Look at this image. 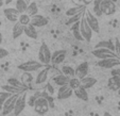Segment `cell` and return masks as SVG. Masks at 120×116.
Wrapping results in <instances>:
<instances>
[{"instance_id": "cell-9", "label": "cell", "mask_w": 120, "mask_h": 116, "mask_svg": "<svg viewBox=\"0 0 120 116\" xmlns=\"http://www.w3.org/2000/svg\"><path fill=\"white\" fill-rule=\"evenodd\" d=\"M26 104H27V99H26V91H23L22 93L19 94L17 100H16L15 103V108H14V114L16 116L20 115L23 112L26 108Z\"/></svg>"}, {"instance_id": "cell-21", "label": "cell", "mask_w": 120, "mask_h": 116, "mask_svg": "<svg viewBox=\"0 0 120 116\" xmlns=\"http://www.w3.org/2000/svg\"><path fill=\"white\" fill-rule=\"evenodd\" d=\"M23 34H26V36L29 37V39H36L37 35H38L35 27H34L32 23H29L28 26H25V33H23Z\"/></svg>"}, {"instance_id": "cell-1", "label": "cell", "mask_w": 120, "mask_h": 116, "mask_svg": "<svg viewBox=\"0 0 120 116\" xmlns=\"http://www.w3.org/2000/svg\"><path fill=\"white\" fill-rule=\"evenodd\" d=\"M50 102L48 100L47 97H44V96H41V97H37L35 102H34V111L36 112L38 115H44L46 114L50 109Z\"/></svg>"}, {"instance_id": "cell-10", "label": "cell", "mask_w": 120, "mask_h": 116, "mask_svg": "<svg viewBox=\"0 0 120 116\" xmlns=\"http://www.w3.org/2000/svg\"><path fill=\"white\" fill-rule=\"evenodd\" d=\"M85 18H86L88 25L90 26V28L93 29V31L96 32V33H99L100 26H99V20H98L97 16H96L91 11H88V10H87L86 13H85Z\"/></svg>"}, {"instance_id": "cell-38", "label": "cell", "mask_w": 120, "mask_h": 116, "mask_svg": "<svg viewBox=\"0 0 120 116\" xmlns=\"http://www.w3.org/2000/svg\"><path fill=\"white\" fill-rule=\"evenodd\" d=\"M8 55H9V51H8L7 49H4V48L0 47V60L7 58Z\"/></svg>"}, {"instance_id": "cell-35", "label": "cell", "mask_w": 120, "mask_h": 116, "mask_svg": "<svg viewBox=\"0 0 120 116\" xmlns=\"http://www.w3.org/2000/svg\"><path fill=\"white\" fill-rule=\"evenodd\" d=\"M82 17H83V12H81V13L77 14V15L71 16V17H69V20L66 23V25H67V26H71L72 23H77V21H80Z\"/></svg>"}, {"instance_id": "cell-22", "label": "cell", "mask_w": 120, "mask_h": 116, "mask_svg": "<svg viewBox=\"0 0 120 116\" xmlns=\"http://www.w3.org/2000/svg\"><path fill=\"white\" fill-rule=\"evenodd\" d=\"M73 94L77 98L81 99L83 101H88V93H87V89H85L84 87L80 86L78 89H73Z\"/></svg>"}, {"instance_id": "cell-37", "label": "cell", "mask_w": 120, "mask_h": 116, "mask_svg": "<svg viewBox=\"0 0 120 116\" xmlns=\"http://www.w3.org/2000/svg\"><path fill=\"white\" fill-rule=\"evenodd\" d=\"M115 52L120 59V41L119 39H115Z\"/></svg>"}, {"instance_id": "cell-8", "label": "cell", "mask_w": 120, "mask_h": 116, "mask_svg": "<svg viewBox=\"0 0 120 116\" xmlns=\"http://www.w3.org/2000/svg\"><path fill=\"white\" fill-rule=\"evenodd\" d=\"M101 10L104 15H113L116 12V2L114 0H101Z\"/></svg>"}, {"instance_id": "cell-16", "label": "cell", "mask_w": 120, "mask_h": 116, "mask_svg": "<svg viewBox=\"0 0 120 116\" xmlns=\"http://www.w3.org/2000/svg\"><path fill=\"white\" fill-rule=\"evenodd\" d=\"M23 33H25V26H23L22 23H20L19 21L14 23L13 29H12V36H13V39H18Z\"/></svg>"}, {"instance_id": "cell-41", "label": "cell", "mask_w": 120, "mask_h": 116, "mask_svg": "<svg viewBox=\"0 0 120 116\" xmlns=\"http://www.w3.org/2000/svg\"><path fill=\"white\" fill-rule=\"evenodd\" d=\"M1 44H2V34L0 33V46H1Z\"/></svg>"}, {"instance_id": "cell-2", "label": "cell", "mask_w": 120, "mask_h": 116, "mask_svg": "<svg viewBox=\"0 0 120 116\" xmlns=\"http://www.w3.org/2000/svg\"><path fill=\"white\" fill-rule=\"evenodd\" d=\"M80 30H81L82 36H83L84 41L89 43L91 41V37H93V29L90 28V26L88 25L86 18H85V15H83V17L80 20Z\"/></svg>"}, {"instance_id": "cell-27", "label": "cell", "mask_w": 120, "mask_h": 116, "mask_svg": "<svg viewBox=\"0 0 120 116\" xmlns=\"http://www.w3.org/2000/svg\"><path fill=\"white\" fill-rule=\"evenodd\" d=\"M1 89H2V91H5V92H9V93L11 94H20L22 93V89H18V87L14 86V85H11V84H4L1 86Z\"/></svg>"}, {"instance_id": "cell-13", "label": "cell", "mask_w": 120, "mask_h": 116, "mask_svg": "<svg viewBox=\"0 0 120 116\" xmlns=\"http://www.w3.org/2000/svg\"><path fill=\"white\" fill-rule=\"evenodd\" d=\"M3 14H4L5 18L11 23H16L18 21L19 17V12L16 10V8H5L3 10Z\"/></svg>"}, {"instance_id": "cell-33", "label": "cell", "mask_w": 120, "mask_h": 116, "mask_svg": "<svg viewBox=\"0 0 120 116\" xmlns=\"http://www.w3.org/2000/svg\"><path fill=\"white\" fill-rule=\"evenodd\" d=\"M18 21L20 23H22L23 26H28L29 23H31V16L28 13H21L19 14Z\"/></svg>"}, {"instance_id": "cell-6", "label": "cell", "mask_w": 120, "mask_h": 116, "mask_svg": "<svg viewBox=\"0 0 120 116\" xmlns=\"http://www.w3.org/2000/svg\"><path fill=\"white\" fill-rule=\"evenodd\" d=\"M97 65L99 66L100 68L113 69L120 65V59L116 57V58H109V59L99 60V61L97 62Z\"/></svg>"}, {"instance_id": "cell-19", "label": "cell", "mask_w": 120, "mask_h": 116, "mask_svg": "<svg viewBox=\"0 0 120 116\" xmlns=\"http://www.w3.org/2000/svg\"><path fill=\"white\" fill-rule=\"evenodd\" d=\"M48 71H49V70H48L47 68H43V69H41V70L38 71L36 78H35V84L41 85V84H43V83H45V82L47 81V79H48Z\"/></svg>"}, {"instance_id": "cell-31", "label": "cell", "mask_w": 120, "mask_h": 116, "mask_svg": "<svg viewBox=\"0 0 120 116\" xmlns=\"http://www.w3.org/2000/svg\"><path fill=\"white\" fill-rule=\"evenodd\" d=\"M26 13H28L30 16H34L36 15V14H38V7H37L36 2H31L29 3V5H28V9H27V12Z\"/></svg>"}, {"instance_id": "cell-30", "label": "cell", "mask_w": 120, "mask_h": 116, "mask_svg": "<svg viewBox=\"0 0 120 116\" xmlns=\"http://www.w3.org/2000/svg\"><path fill=\"white\" fill-rule=\"evenodd\" d=\"M100 1H101V0H94V4H93V13L95 14L97 17H101V16L103 15Z\"/></svg>"}, {"instance_id": "cell-4", "label": "cell", "mask_w": 120, "mask_h": 116, "mask_svg": "<svg viewBox=\"0 0 120 116\" xmlns=\"http://www.w3.org/2000/svg\"><path fill=\"white\" fill-rule=\"evenodd\" d=\"M44 64L37 61H28L25 63H21L18 65V69L21 71H29V73H33V71H38L44 68Z\"/></svg>"}, {"instance_id": "cell-39", "label": "cell", "mask_w": 120, "mask_h": 116, "mask_svg": "<svg viewBox=\"0 0 120 116\" xmlns=\"http://www.w3.org/2000/svg\"><path fill=\"white\" fill-rule=\"evenodd\" d=\"M112 76H120V68H113L111 69Z\"/></svg>"}, {"instance_id": "cell-32", "label": "cell", "mask_w": 120, "mask_h": 116, "mask_svg": "<svg viewBox=\"0 0 120 116\" xmlns=\"http://www.w3.org/2000/svg\"><path fill=\"white\" fill-rule=\"evenodd\" d=\"M21 81L25 83L26 85H30L32 82L34 81V77L32 76V73H29V71H25L21 76Z\"/></svg>"}, {"instance_id": "cell-23", "label": "cell", "mask_w": 120, "mask_h": 116, "mask_svg": "<svg viewBox=\"0 0 120 116\" xmlns=\"http://www.w3.org/2000/svg\"><path fill=\"white\" fill-rule=\"evenodd\" d=\"M70 30L72 32V34L75 39H78V41H84L83 36H82V33H81V30H80V21L72 23L70 26Z\"/></svg>"}, {"instance_id": "cell-15", "label": "cell", "mask_w": 120, "mask_h": 116, "mask_svg": "<svg viewBox=\"0 0 120 116\" xmlns=\"http://www.w3.org/2000/svg\"><path fill=\"white\" fill-rule=\"evenodd\" d=\"M89 71V65L87 62H83V63L79 64L75 68V77H78L79 79H83L88 75Z\"/></svg>"}, {"instance_id": "cell-14", "label": "cell", "mask_w": 120, "mask_h": 116, "mask_svg": "<svg viewBox=\"0 0 120 116\" xmlns=\"http://www.w3.org/2000/svg\"><path fill=\"white\" fill-rule=\"evenodd\" d=\"M49 20H48L47 17L43 15H39V14H36L31 17V23L34 26L35 28H41V27H45V26L48 25Z\"/></svg>"}, {"instance_id": "cell-25", "label": "cell", "mask_w": 120, "mask_h": 116, "mask_svg": "<svg viewBox=\"0 0 120 116\" xmlns=\"http://www.w3.org/2000/svg\"><path fill=\"white\" fill-rule=\"evenodd\" d=\"M85 11V5H77V7H73V8H70L66 11V15L68 17H71L73 15H77V14L81 13V12H84Z\"/></svg>"}, {"instance_id": "cell-12", "label": "cell", "mask_w": 120, "mask_h": 116, "mask_svg": "<svg viewBox=\"0 0 120 116\" xmlns=\"http://www.w3.org/2000/svg\"><path fill=\"white\" fill-rule=\"evenodd\" d=\"M67 55V50L65 49H60V50H55L54 52H52V57H51V63L59 65V64L63 63L66 59Z\"/></svg>"}, {"instance_id": "cell-24", "label": "cell", "mask_w": 120, "mask_h": 116, "mask_svg": "<svg viewBox=\"0 0 120 116\" xmlns=\"http://www.w3.org/2000/svg\"><path fill=\"white\" fill-rule=\"evenodd\" d=\"M28 5H29V3L27 2V0H15V8L19 12V14L26 13Z\"/></svg>"}, {"instance_id": "cell-7", "label": "cell", "mask_w": 120, "mask_h": 116, "mask_svg": "<svg viewBox=\"0 0 120 116\" xmlns=\"http://www.w3.org/2000/svg\"><path fill=\"white\" fill-rule=\"evenodd\" d=\"M19 94H12L9 98H8V100L4 102L2 107V115H9L10 113L14 112V108H15V103H16V100H17V98H18Z\"/></svg>"}, {"instance_id": "cell-17", "label": "cell", "mask_w": 120, "mask_h": 116, "mask_svg": "<svg viewBox=\"0 0 120 116\" xmlns=\"http://www.w3.org/2000/svg\"><path fill=\"white\" fill-rule=\"evenodd\" d=\"M107 87L112 91L120 89V76H112L107 81Z\"/></svg>"}, {"instance_id": "cell-11", "label": "cell", "mask_w": 120, "mask_h": 116, "mask_svg": "<svg viewBox=\"0 0 120 116\" xmlns=\"http://www.w3.org/2000/svg\"><path fill=\"white\" fill-rule=\"evenodd\" d=\"M73 95V89L69 86V84L67 85H63V86H60L57 89V98L60 100H65L70 98Z\"/></svg>"}, {"instance_id": "cell-28", "label": "cell", "mask_w": 120, "mask_h": 116, "mask_svg": "<svg viewBox=\"0 0 120 116\" xmlns=\"http://www.w3.org/2000/svg\"><path fill=\"white\" fill-rule=\"evenodd\" d=\"M62 73H64L65 76H67L69 78H72V77H75V69L73 68L72 66L64 65L62 67Z\"/></svg>"}, {"instance_id": "cell-26", "label": "cell", "mask_w": 120, "mask_h": 116, "mask_svg": "<svg viewBox=\"0 0 120 116\" xmlns=\"http://www.w3.org/2000/svg\"><path fill=\"white\" fill-rule=\"evenodd\" d=\"M8 83L11 85H14V86H16V87H18V89H21L22 91H26V89H27V85H26L22 81L16 79V78H9V79H8Z\"/></svg>"}, {"instance_id": "cell-36", "label": "cell", "mask_w": 120, "mask_h": 116, "mask_svg": "<svg viewBox=\"0 0 120 116\" xmlns=\"http://www.w3.org/2000/svg\"><path fill=\"white\" fill-rule=\"evenodd\" d=\"M11 95H12L11 93L5 92V91L0 93V110H2V107H3V104H4V102L8 100V98H9Z\"/></svg>"}, {"instance_id": "cell-34", "label": "cell", "mask_w": 120, "mask_h": 116, "mask_svg": "<svg viewBox=\"0 0 120 116\" xmlns=\"http://www.w3.org/2000/svg\"><path fill=\"white\" fill-rule=\"evenodd\" d=\"M69 86L72 89H75L78 87L81 86V79H79L78 77H72L69 80Z\"/></svg>"}, {"instance_id": "cell-29", "label": "cell", "mask_w": 120, "mask_h": 116, "mask_svg": "<svg viewBox=\"0 0 120 116\" xmlns=\"http://www.w3.org/2000/svg\"><path fill=\"white\" fill-rule=\"evenodd\" d=\"M100 47L109 48L111 50L115 51V43H113L112 41H101L95 46V48H100Z\"/></svg>"}, {"instance_id": "cell-20", "label": "cell", "mask_w": 120, "mask_h": 116, "mask_svg": "<svg viewBox=\"0 0 120 116\" xmlns=\"http://www.w3.org/2000/svg\"><path fill=\"white\" fill-rule=\"evenodd\" d=\"M96 83H97V79L94 77L86 76L85 78L81 79V86L84 87L85 89H90V87H93Z\"/></svg>"}, {"instance_id": "cell-5", "label": "cell", "mask_w": 120, "mask_h": 116, "mask_svg": "<svg viewBox=\"0 0 120 116\" xmlns=\"http://www.w3.org/2000/svg\"><path fill=\"white\" fill-rule=\"evenodd\" d=\"M91 53L94 54V57H96L97 59H99V60L109 59V58H116V57H117V54H116L115 51L111 50V49H109V48H103V47L95 48V49L91 51Z\"/></svg>"}, {"instance_id": "cell-3", "label": "cell", "mask_w": 120, "mask_h": 116, "mask_svg": "<svg viewBox=\"0 0 120 116\" xmlns=\"http://www.w3.org/2000/svg\"><path fill=\"white\" fill-rule=\"evenodd\" d=\"M51 57L52 53L50 51L49 47L47 46L46 43H43L39 47L38 50V60L41 63H43L44 65H49L51 63Z\"/></svg>"}, {"instance_id": "cell-40", "label": "cell", "mask_w": 120, "mask_h": 116, "mask_svg": "<svg viewBox=\"0 0 120 116\" xmlns=\"http://www.w3.org/2000/svg\"><path fill=\"white\" fill-rule=\"evenodd\" d=\"M103 116H113L111 113H109V112H104V114H103Z\"/></svg>"}, {"instance_id": "cell-18", "label": "cell", "mask_w": 120, "mask_h": 116, "mask_svg": "<svg viewBox=\"0 0 120 116\" xmlns=\"http://www.w3.org/2000/svg\"><path fill=\"white\" fill-rule=\"evenodd\" d=\"M69 80H70V78L67 77V76H65L64 73H62V75H56L55 77L52 78L53 83H54L55 85H57L59 87L63 86V85L69 84Z\"/></svg>"}]
</instances>
